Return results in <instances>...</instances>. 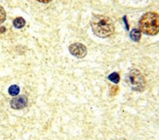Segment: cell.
Returning <instances> with one entry per match:
<instances>
[{"mask_svg":"<svg viewBox=\"0 0 159 140\" xmlns=\"http://www.w3.org/2000/svg\"><path fill=\"white\" fill-rule=\"evenodd\" d=\"M91 28L98 37L105 38L114 32V23L112 19L104 15H95L91 19Z\"/></svg>","mask_w":159,"mask_h":140,"instance_id":"1","label":"cell"},{"mask_svg":"<svg viewBox=\"0 0 159 140\" xmlns=\"http://www.w3.org/2000/svg\"><path fill=\"white\" fill-rule=\"evenodd\" d=\"M140 29L148 35H155L159 32V15L148 12L140 19Z\"/></svg>","mask_w":159,"mask_h":140,"instance_id":"2","label":"cell"},{"mask_svg":"<svg viewBox=\"0 0 159 140\" xmlns=\"http://www.w3.org/2000/svg\"><path fill=\"white\" fill-rule=\"evenodd\" d=\"M126 81H127V84L133 91H143L145 88V80L143 74L138 69L131 70L128 73Z\"/></svg>","mask_w":159,"mask_h":140,"instance_id":"3","label":"cell"},{"mask_svg":"<svg viewBox=\"0 0 159 140\" xmlns=\"http://www.w3.org/2000/svg\"><path fill=\"white\" fill-rule=\"evenodd\" d=\"M69 53L70 54L78 58H82L87 54V49L83 44L80 43H73L69 46Z\"/></svg>","mask_w":159,"mask_h":140,"instance_id":"4","label":"cell"},{"mask_svg":"<svg viewBox=\"0 0 159 140\" xmlns=\"http://www.w3.org/2000/svg\"><path fill=\"white\" fill-rule=\"evenodd\" d=\"M28 105V98L25 96H18L11 100V107L14 109H23Z\"/></svg>","mask_w":159,"mask_h":140,"instance_id":"5","label":"cell"},{"mask_svg":"<svg viewBox=\"0 0 159 140\" xmlns=\"http://www.w3.org/2000/svg\"><path fill=\"white\" fill-rule=\"evenodd\" d=\"M13 24H14V26H15L16 28H24V24H25V21H24L23 18L19 17V18H16L14 19V22H13Z\"/></svg>","mask_w":159,"mask_h":140,"instance_id":"6","label":"cell"},{"mask_svg":"<svg viewBox=\"0 0 159 140\" xmlns=\"http://www.w3.org/2000/svg\"><path fill=\"white\" fill-rule=\"evenodd\" d=\"M130 37L133 39L134 41H139V40L141 39V31L137 28L133 29L130 33Z\"/></svg>","mask_w":159,"mask_h":140,"instance_id":"7","label":"cell"},{"mask_svg":"<svg viewBox=\"0 0 159 140\" xmlns=\"http://www.w3.org/2000/svg\"><path fill=\"white\" fill-rule=\"evenodd\" d=\"M20 92V88L17 85H13L9 88V93L11 95H17Z\"/></svg>","mask_w":159,"mask_h":140,"instance_id":"8","label":"cell"},{"mask_svg":"<svg viewBox=\"0 0 159 140\" xmlns=\"http://www.w3.org/2000/svg\"><path fill=\"white\" fill-rule=\"evenodd\" d=\"M108 79L110 80L111 82H113L115 84H117L119 82V80H120V78H119V75L117 74V73H111V74L108 76Z\"/></svg>","mask_w":159,"mask_h":140,"instance_id":"9","label":"cell"},{"mask_svg":"<svg viewBox=\"0 0 159 140\" xmlns=\"http://www.w3.org/2000/svg\"><path fill=\"white\" fill-rule=\"evenodd\" d=\"M5 19H6V12L2 6H0V23H4Z\"/></svg>","mask_w":159,"mask_h":140,"instance_id":"10","label":"cell"},{"mask_svg":"<svg viewBox=\"0 0 159 140\" xmlns=\"http://www.w3.org/2000/svg\"><path fill=\"white\" fill-rule=\"evenodd\" d=\"M117 91H118V87H117V86H113V87L111 88L110 93H111L112 95H115V93L117 92Z\"/></svg>","mask_w":159,"mask_h":140,"instance_id":"11","label":"cell"},{"mask_svg":"<svg viewBox=\"0 0 159 140\" xmlns=\"http://www.w3.org/2000/svg\"><path fill=\"white\" fill-rule=\"evenodd\" d=\"M36 1L41 2V3H49V2L52 1V0H36Z\"/></svg>","mask_w":159,"mask_h":140,"instance_id":"12","label":"cell"}]
</instances>
